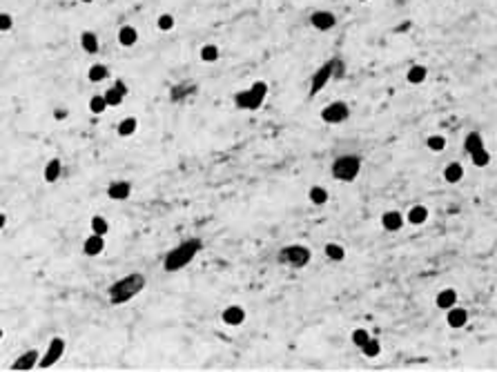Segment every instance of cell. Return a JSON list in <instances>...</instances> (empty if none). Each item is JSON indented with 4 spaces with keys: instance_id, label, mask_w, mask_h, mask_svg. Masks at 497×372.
Masks as SVG:
<instances>
[{
    "instance_id": "obj_1",
    "label": "cell",
    "mask_w": 497,
    "mask_h": 372,
    "mask_svg": "<svg viewBox=\"0 0 497 372\" xmlns=\"http://www.w3.org/2000/svg\"><path fill=\"white\" fill-rule=\"evenodd\" d=\"M145 286H147L145 274L132 272V274H127V276H123V279H118L116 283H114V286L110 288V294H107V296H110L112 306H120V303L132 301L138 292H143Z\"/></svg>"
},
{
    "instance_id": "obj_2",
    "label": "cell",
    "mask_w": 497,
    "mask_h": 372,
    "mask_svg": "<svg viewBox=\"0 0 497 372\" xmlns=\"http://www.w3.org/2000/svg\"><path fill=\"white\" fill-rule=\"evenodd\" d=\"M199 250H201L199 239H190V241L179 243V245L174 247L172 252H167V256H165V261H163L165 272H179V270H183L185 265H190L192 259L199 254Z\"/></svg>"
},
{
    "instance_id": "obj_3",
    "label": "cell",
    "mask_w": 497,
    "mask_h": 372,
    "mask_svg": "<svg viewBox=\"0 0 497 372\" xmlns=\"http://www.w3.org/2000/svg\"><path fill=\"white\" fill-rule=\"evenodd\" d=\"M265 96H268V83L257 80V83H252L247 90L234 94V105H237L239 110H259V107L263 105Z\"/></svg>"
},
{
    "instance_id": "obj_4",
    "label": "cell",
    "mask_w": 497,
    "mask_h": 372,
    "mask_svg": "<svg viewBox=\"0 0 497 372\" xmlns=\"http://www.w3.org/2000/svg\"><path fill=\"white\" fill-rule=\"evenodd\" d=\"M361 172V158L357 154H344L332 163V176L341 183H352Z\"/></svg>"
},
{
    "instance_id": "obj_5",
    "label": "cell",
    "mask_w": 497,
    "mask_h": 372,
    "mask_svg": "<svg viewBox=\"0 0 497 372\" xmlns=\"http://www.w3.org/2000/svg\"><path fill=\"white\" fill-rule=\"evenodd\" d=\"M277 259H279V263H283V265H290L294 270H299V268H306L308 263H310L312 252H310V247L299 245V243H292V245H288V247L281 250Z\"/></svg>"
},
{
    "instance_id": "obj_6",
    "label": "cell",
    "mask_w": 497,
    "mask_h": 372,
    "mask_svg": "<svg viewBox=\"0 0 497 372\" xmlns=\"http://www.w3.org/2000/svg\"><path fill=\"white\" fill-rule=\"evenodd\" d=\"M337 65H339V58H332V60L324 63L317 72H314V76H312V80H310V98H312V96H317V94L328 85V80H330V78L334 76V69H337Z\"/></svg>"
},
{
    "instance_id": "obj_7",
    "label": "cell",
    "mask_w": 497,
    "mask_h": 372,
    "mask_svg": "<svg viewBox=\"0 0 497 372\" xmlns=\"http://www.w3.org/2000/svg\"><path fill=\"white\" fill-rule=\"evenodd\" d=\"M350 118V107H348L344 100H334L328 107L321 110V120L328 125H341Z\"/></svg>"
},
{
    "instance_id": "obj_8",
    "label": "cell",
    "mask_w": 497,
    "mask_h": 372,
    "mask_svg": "<svg viewBox=\"0 0 497 372\" xmlns=\"http://www.w3.org/2000/svg\"><path fill=\"white\" fill-rule=\"evenodd\" d=\"M65 355V341L60 339V336H56V339L49 341V346H47V352L40 357L38 361V368H51L54 363L60 361V357Z\"/></svg>"
},
{
    "instance_id": "obj_9",
    "label": "cell",
    "mask_w": 497,
    "mask_h": 372,
    "mask_svg": "<svg viewBox=\"0 0 497 372\" xmlns=\"http://www.w3.org/2000/svg\"><path fill=\"white\" fill-rule=\"evenodd\" d=\"M245 310L241 308V306H227L223 312H221V319H223V323L225 326H230V328H239V326H243L245 323Z\"/></svg>"
},
{
    "instance_id": "obj_10",
    "label": "cell",
    "mask_w": 497,
    "mask_h": 372,
    "mask_svg": "<svg viewBox=\"0 0 497 372\" xmlns=\"http://www.w3.org/2000/svg\"><path fill=\"white\" fill-rule=\"evenodd\" d=\"M404 214L397 212V209H388V212L381 214V227L386 229V232H399L401 227H404Z\"/></svg>"
},
{
    "instance_id": "obj_11",
    "label": "cell",
    "mask_w": 497,
    "mask_h": 372,
    "mask_svg": "<svg viewBox=\"0 0 497 372\" xmlns=\"http://www.w3.org/2000/svg\"><path fill=\"white\" fill-rule=\"evenodd\" d=\"M334 23H337V18H334V13H330V11H314L310 16V25L319 31H330L334 27Z\"/></svg>"
},
{
    "instance_id": "obj_12",
    "label": "cell",
    "mask_w": 497,
    "mask_h": 372,
    "mask_svg": "<svg viewBox=\"0 0 497 372\" xmlns=\"http://www.w3.org/2000/svg\"><path fill=\"white\" fill-rule=\"evenodd\" d=\"M130 194H132L130 181H114V183L107 185V196L112 201H125V199H130Z\"/></svg>"
},
{
    "instance_id": "obj_13",
    "label": "cell",
    "mask_w": 497,
    "mask_h": 372,
    "mask_svg": "<svg viewBox=\"0 0 497 372\" xmlns=\"http://www.w3.org/2000/svg\"><path fill=\"white\" fill-rule=\"evenodd\" d=\"M446 323H448V328H453V330L464 328L468 323V312L464 308H457V306L448 308L446 310Z\"/></svg>"
},
{
    "instance_id": "obj_14",
    "label": "cell",
    "mask_w": 497,
    "mask_h": 372,
    "mask_svg": "<svg viewBox=\"0 0 497 372\" xmlns=\"http://www.w3.org/2000/svg\"><path fill=\"white\" fill-rule=\"evenodd\" d=\"M38 361H40V352H38V350H27V352L20 355L9 368L11 370H31V368L38 366Z\"/></svg>"
},
{
    "instance_id": "obj_15",
    "label": "cell",
    "mask_w": 497,
    "mask_h": 372,
    "mask_svg": "<svg viewBox=\"0 0 497 372\" xmlns=\"http://www.w3.org/2000/svg\"><path fill=\"white\" fill-rule=\"evenodd\" d=\"M103 250H105V236L92 232V236H87V239H85L83 252L87 256H98V254H103Z\"/></svg>"
},
{
    "instance_id": "obj_16",
    "label": "cell",
    "mask_w": 497,
    "mask_h": 372,
    "mask_svg": "<svg viewBox=\"0 0 497 372\" xmlns=\"http://www.w3.org/2000/svg\"><path fill=\"white\" fill-rule=\"evenodd\" d=\"M457 290H453V288H446V290H441V292H437V296H435V306H437L439 310H446L448 308H453L455 303H457Z\"/></svg>"
},
{
    "instance_id": "obj_17",
    "label": "cell",
    "mask_w": 497,
    "mask_h": 372,
    "mask_svg": "<svg viewBox=\"0 0 497 372\" xmlns=\"http://www.w3.org/2000/svg\"><path fill=\"white\" fill-rule=\"evenodd\" d=\"M60 174H63V163H60V158H51L43 170V179H45V183H56V181L60 179Z\"/></svg>"
},
{
    "instance_id": "obj_18",
    "label": "cell",
    "mask_w": 497,
    "mask_h": 372,
    "mask_svg": "<svg viewBox=\"0 0 497 372\" xmlns=\"http://www.w3.org/2000/svg\"><path fill=\"white\" fill-rule=\"evenodd\" d=\"M406 221L411 223V225H424V223L428 221V207L426 205H413L406 214Z\"/></svg>"
},
{
    "instance_id": "obj_19",
    "label": "cell",
    "mask_w": 497,
    "mask_h": 372,
    "mask_svg": "<svg viewBox=\"0 0 497 372\" xmlns=\"http://www.w3.org/2000/svg\"><path fill=\"white\" fill-rule=\"evenodd\" d=\"M444 181L446 183H451V185H455V183H459L461 179H464V167H461V163H448L446 167H444Z\"/></svg>"
},
{
    "instance_id": "obj_20",
    "label": "cell",
    "mask_w": 497,
    "mask_h": 372,
    "mask_svg": "<svg viewBox=\"0 0 497 372\" xmlns=\"http://www.w3.org/2000/svg\"><path fill=\"white\" fill-rule=\"evenodd\" d=\"M80 47H83V51H87V54H96L98 47H100L98 36L90 29H85L83 33H80Z\"/></svg>"
},
{
    "instance_id": "obj_21",
    "label": "cell",
    "mask_w": 497,
    "mask_h": 372,
    "mask_svg": "<svg viewBox=\"0 0 497 372\" xmlns=\"http://www.w3.org/2000/svg\"><path fill=\"white\" fill-rule=\"evenodd\" d=\"M136 40H138V31H136V27L125 25V27H120V29H118V43L123 45V47H132V45H136Z\"/></svg>"
},
{
    "instance_id": "obj_22",
    "label": "cell",
    "mask_w": 497,
    "mask_h": 372,
    "mask_svg": "<svg viewBox=\"0 0 497 372\" xmlns=\"http://www.w3.org/2000/svg\"><path fill=\"white\" fill-rule=\"evenodd\" d=\"M308 199H310L312 205H326L328 199H330V194H328V189L324 185H312L310 189H308Z\"/></svg>"
},
{
    "instance_id": "obj_23",
    "label": "cell",
    "mask_w": 497,
    "mask_h": 372,
    "mask_svg": "<svg viewBox=\"0 0 497 372\" xmlns=\"http://www.w3.org/2000/svg\"><path fill=\"white\" fill-rule=\"evenodd\" d=\"M480 147H486V145H484V136H482L480 132H471V134H466V138H464V150H466V154L477 152Z\"/></svg>"
},
{
    "instance_id": "obj_24",
    "label": "cell",
    "mask_w": 497,
    "mask_h": 372,
    "mask_svg": "<svg viewBox=\"0 0 497 372\" xmlns=\"http://www.w3.org/2000/svg\"><path fill=\"white\" fill-rule=\"evenodd\" d=\"M426 76H428V69L424 65H411V69H408V74H406V78L411 85H421L426 80Z\"/></svg>"
},
{
    "instance_id": "obj_25",
    "label": "cell",
    "mask_w": 497,
    "mask_h": 372,
    "mask_svg": "<svg viewBox=\"0 0 497 372\" xmlns=\"http://www.w3.org/2000/svg\"><path fill=\"white\" fill-rule=\"evenodd\" d=\"M324 252H326L328 259L334 261V263H339V261L346 259V250H344V245H339V243H326Z\"/></svg>"
},
{
    "instance_id": "obj_26",
    "label": "cell",
    "mask_w": 497,
    "mask_h": 372,
    "mask_svg": "<svg viewBox=\"0 0 497 372\" xmlns=\"http://www.w3.org/2000/svg\"><path fill=\"white\" fill-rule=\"evenodd\" d=\"M138 130V120L134 118V116H127V118H123L118 123V127H116V132H118V136H132L134 132Z\"/></svg>"
},
{
    "instance_id": "obj_27",
    "label": "cell",
    "mask_w": 497,
    "mask_h": 372,
    "mask_svg": "<svg viewBox=\"0 0 497 372\" xmlns=\"http://www.w3.org/2000/svg\"><path fill=\"white\" fill-rule=\"evenodd\" d=\"M90 227H92V232H94V234H100V236H105L107 232H110V221H107L105 216L96 214V216H92V221H90Z\"/></svg>"
},
{
    "instance_id": "obj_28",
    "label": "cell",
    "mask_w": 497,
    "mask_h": 372,
    "mask_svg": "<svg viewBox=\"0 0 497 372\" xmlns=\"http://www.w3.org/2000/svg\"><path fill=\"white\" fill-rule=\"evenodd\" d=\"M107 76H110V69H107V65H100V63L92 65L90 72H87V78H90L92 83H100V80H105Z\"/></svg>"
},
{
    "instance_id": "obj_29",
    "label": "cell",
    "mask_w": 497,
    "mask_h": 372,
    "mask_svg": "<svg viewBox=\"0 0 497 372\" xmlns=\"http://www.w3.org/2000/svg\"><path fill=\"white\" fill-rule=\"evenodd\" d=\"M426 147L431 152H435V154L444 152L446 150V136H441V134H433V136L426 138Z\"/></svg>"
},
{
    "instance_id": "obj_30",
    "label": "cell",
    "mask_w": 497,
    "mask_h": 372,
    "mask_svg": "<svg viewBox=\"0 0 497 372\" xmlns=\"http://www.w3.org/2000/svg\"><path fill=\"white\" fill-rule=\"evenodd\" d=\"M361 352H364V357H368V359H375V357L381 355V343L370 336V339H368L364 346H361Z\"/></svg>"
},
{
    "instance_id": "obj_31",
    "label": "cell",
    "mask_w": 497,
    "mask_h": 372,
    "mask_svg": "<svg viewBox=\"0 0 497 372\" xmlns=\"http://www.w3.org/2000/svg\"><path fill=\"white\" fill-rule=\"evenodd\" d=\"M199 56L203 63H217L219 60V47L217 45H203L199 51Z\"/></svg>"
},
{
    "instance_id": "obj_32",
    "label": "cell",
    "mask_w": 497,
    "mask_h": 372,
    "mask_svg": "<svg viewBox=\"0 0 497 372\" xmlns=\"http://www.w3.org/2000/svg\"><path fill=\"white\" fill-rule=\"evenodd\" d=\"M471 161H473L475 167H486L488 163H491V154H488L486 147H480L477 152L471 154Z\"/></svg>"
},
{
    "instance_id": "obj_33",
    "label": "cell",
    "mask_w": 497,
    "mask_h": 372,
    "mask_svg": "<svg viewBox=\"0 0 497 372\" xmlns=\"http://www.w3.org/2000/svg\"><path fill=\"white\" fill-rule=\"evenodd\" d=\"M103 96H105V100H107V107H118V105L125 100V96L116 90V87H110V90H107V92L103 94Z\"/></svg>"
},
{
    "instance_id": "obj_34",
    "label": "cell",
    "mask_w": 497,
    "mask_h": 372,
    "mask_svg": "<svg viewBox=\"0 0 497 372\" xmlns=\"http://www.w3.org/2000/svg\"><path fill=\"white\" fill-rule=\"evenodd\" d=\"M105 110H107V100H105L103 94H96V96L90 98V112L92 114H103Z\"/></svg>"
},
{
    "instance_id": "obj_35",
    "label": "cell",
    "mask_w": 497,
    "mask_h": 372,
    "mask_svg": "<svg viewBox=\"0 0 497 372\" xmlns=\"http://www.w3.org/2000/svg\"><path fill=\"white\" fill-rule=\"evenodd\" d=\"M174 23H176V20H174L172 13H161L158 20H156V27H158L161 31H172L174 29Z\"/></svg>"
},
{
    "instance_id": "obj_36",
    "label": "cell",
    "mask_w": 497,
    "mask_h": 372,
    "mask_svg": "<svg viewBox=\"0 0 497 372\" xmlns=\"http://www.w3.org/2000/svg\"><path fill=\"white\" fill-rule=\"evenodd\" d=\"M368 339H370V332H368L366 328H357V330H352V343H354V346H357V348L364 346V343H366Z\"/></svg>"
},
{
    "instance_id": "obj_37",
    "label": "cell",
    "mask_w": 497,
    "mask_h": 372,
    "mask_svg": "<svg viewBox=\"0 0 497 372\" xmlns=\"http://www.w3.org/2000/svg\"><path fill=\"white\" fill-rule=\"evenodd\" d=\"M13 27V18L9 16V13L0 11V31H9Z\"/></svg>"
},
{
    "instance_id": "obj_38",
    "label": "cell",
    "mask_w": 497,
    "mask_h": 372,
    "mask_svg": "<svg viewBox=\"0 0 497 372\" xmlns=\"http://www.w3.org/2000/svg\"><path fill=\"white\" fill-rule=\"evenodd\" d=\"M114 87H116V90H118L120 94H123V96H127V92H130V90H127V85H125L120 78H118V80H114Z\"/></svg>"
},
{
    "instance_id": "obj_39",
    "label": "cell",
    "mask_w": 497,
    "mask_h": 372,
    "mask_svg": "<svg viewBox=\"0 0 497 372\" xmlns=\"http://www.w3.org/2000/svg\"><path fill=\"white\" fill-rule=\"evenodd\" d=\"M65 116H67V110H56V112H54V118H58V120H65Z\"/></svg>"
},
{
    "instance_id": "obj_40",
    "label": "cell",
    "mask_w": 497,
    "mask_h": 372,
    "mask_svg": "<svg viewBox=\"0 0 497 372\" xmlns=\"http://www.w3.org/2000/svg\"><path fill=\"white\" fill-rule=\"evenodd\" d=\"M5 225H7V216H5L3 212H0V229H3Z\"/></svg>"
},
{
    "instance_id": "obj_41",
    "label": "cell",
    "mask_w": 497,
    "mask_h": 372,
    "mask_svg": "<svg viewBox=\"0 0 497 372\" xmlns=\"http://www.w3.org/2000/svg\"><path fill=\"white\" fill-rule=\"evenodd\" d=\"M80 3H85V5H90V3H94V0H80Z\"/></svg>"
},
{
    "instance_id": "obj_42",
    "label": "cell",
    "mask_w": 497,
    "mask_h": 372,
    "mask_svg": "<svg viewBox=\"0 0 497 372\" xmlns=\"http://www.w3.org/2000/svg\"><path fill=\"white\" fill-rule=\"evenodd\" d=\"M3 334H5V332H3V328H0V341H3Z\"/></svg>"
},
{
    "instance_id": "obj_43",
    "label": "cell",
    "mask_w": 497,
    "mask_h": 372,
    "mask_svg": "<svg viewBox=\"0 0 497 372\" xmlns=\"http://www.w3.org/2000/svg\"><path fill=\"white\" fill-rule=\"evenodd\" d=\"M357 3H368V0H357Z\"/></svg>"
}]
</instances>
